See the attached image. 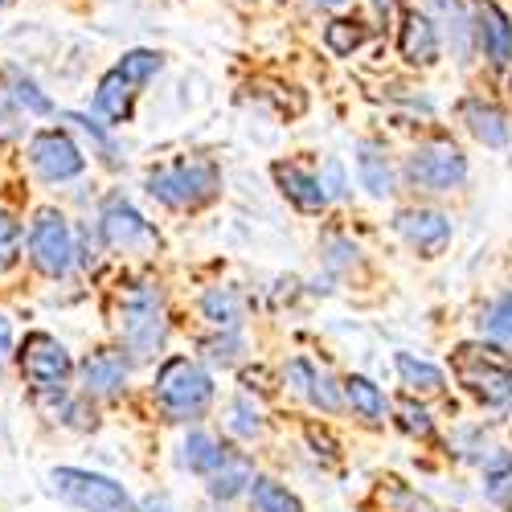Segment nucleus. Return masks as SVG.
<instances>
[{
    "mask_svg": "<svg viewBox=\"0 0 512 512\" xmlns=\"http://www.w3.org/2000/svg\"><path fill=\"white\" fill-rule=\"evenodd\" d=\"M9 5H13V0H0V9H9Z\"/></svg>",
    "mask_w": 512,
    "mask_h": 512,
    "instance_id": "obj_40",
    "label": "nucleus"
},
{
    "mask_svg": "<svg viewBox=\"0 0 512 512\" xmlns=\"http://www.w3.org/2000/svg\"><path fill=\"white\" fill-rule=\"evenodd\" d=\"M476 37L492 66L512 62V21L500 13L496 0H476Z\"/></svg>",
    "mask_w": 512,
    "mask_h": 512,
    "instance_id": "obj_13",
    "label": "nucleus"
},
{
    "mask_svg": "<svg viewBox=\"0 0 512 512\" xmlns=\"http://www.w3.org/2000/svg\"><path fill=\"white\" fill-rule=\"evenodd\" d=\"M21 259V222L0 205V271H13Z\"/></svg>",
    "mask_w": 512,
    "mask_h": 512,
    "instance_id": "obj_29",
    "label": "nucleus"
},
{
    "mask_svg": "<svg viewBox=\"0 0 512 512\" xmlns=\"http://www.w3.org/2000/svg\"><path fill=\"white\" fill-rule=\"evenodd\" d=\"M185 455V467H189V472H201V476H209L213 472V467H218L222 459H226V451H222V443L218 439H213V435H205V431H193L189 439H185V447H181Z\"/></svg>",
    "mask_w": 512,
    "mask_h": 512,
    "instance_id": "obj_23",
    "label": "nucleus"
},
{
    "mask_svg": "<svg viewBox=\"0 0 512 512\" xmlns=\"http://www.w3.org/2000/svg\"><path fill=\"white\" fill-rule=\"evenodd\" d=\"M29 259L41 275L62 279L74 263V234L58 209H41L29 226Z\"/></svg>",
    "mask_w": 512,
    "mask_h": 512,
    "instance_id": "obj_9",
    "label": "nucleus"
},
{
    "mask_svg": "<svg viewBox=\"0 0 512 512\" xmlns=\"http://www.w3.org/2000/svg\"><path fill=\"white\" fill-rule=\"evenodd\" d=\"M328 197H345V173H340V164H328Z\"/></svg>",
    "mask_w": 512,
    "mask_h": 512,
    "instance_id": "obj_36",
    "label": "nucleus"
},
{
    "mask_svg": "<svg viewBox=\"0 0 512 512\" xmlns=\"http://www.w3.org/2000/svg\"><path fill=\"white\" fill-rule=\"evenodd\" d=\"M328 250H332V267L353 263V259H357V250H353L349 242H340V238H328Z\"/></svg>",
    "mask_w": 512,
    "mask_h": 512,
    "instance_id": "obj_35",
    "label": "nucleus"
},
{
    "mask_svg": "<svg viewBox=\"0 0 512 512\" xmlns=\"http://www.w3.org/2000/svg\"><path fill=\"white\" fill-rule=\"evenodd\" d=\"M394 365H398L402 381H406L414 394H439V390H443V369H439V365L422 361V357H414V353H398Z\"/></svg>",
    "mask_w": 512,
    "mask_h": 512,
    "instance_id": "obj_21",
    "label": "nucleus"
},
{
    "mask_svg": "<svg viewBox=\"0 0 512 512\" xmlns=\"http://www.w3.org/2000/svg\"><path fill=\"white\" fill-rule=\"evenodd\" d=\"M283 381L291 386V394L312 398V390H316V369H312L308 361H291V365H287V373H283Z\"/></svg>",
    "mask_w": 512,
    "mask_h": 512,
    "instance_id": "obj_31",
    "label": "nucleus"
},
{
    "mask_svg": "<svg viewBox=\"0 0 512 512\" xmlns=\"http://www.w3.org/2000/svg\"><path fill=\"white\" fill-rule=\"evenodd\" d=\"M394 226L422 254H439L451 242V218L439 213V209H402Z\"/></svg>",
    "mask_w": 512,
    "mask_h": 512,
    "instance_id": "obj_12",
    "label": "nucleus"
},
{
    "mask_svg": "<svg viewBox=\"0 0 512 512\" xmlns=\"http://www.w3.org/2000/svg\"><path fill=\"white\" fill-rule=\"evenodd\" d=\"M345 402L361 414V418H369V422H381L386 418V394H381L369 377H345Z\"/></svg>",
    "mask_w": 512,
    "mask_h": 512,
    "instance_id": "obj_22",
    "label": "nucleus"
},
{
    "mask_svg": "<svg viewBox=\"0 0 512 512\" xmlns=\"http://www.w3.org/2000/svg\"><path fill=\"white\" fill-rule=\"evenodd\" d=\"M406 181L426 193H451L467 181V156L451 140H426L406 160Z\"/></svg>",
    "mask_w": 512,
    "mask_h": 512,
    "instance_id": "obj_7",
    "label": "nucleus"
},
{
    "mask_svg": "<svg viewBox=\"0 0 512 512\" xmlns=\"http://www.w3.org/2000/svg\"><path fill=\"white\" fill-rule=\"evenodd\" d=\"M230 426H234L238 435H246V439H250V435H259V426H263V422H259V414H250L246 406H234V418H230Z\"/></svg>",
    "mask_w": 512,
    "mask_h": 512,
    "instance_id": "obj_33",
    "label": "nucleus"
},
{
    "mask_svg": "<svg viewBox=\"0 0 512 512\" xmlns=\"http://www.w3.org/2000/svg\"><path fill=\"white\" fill-rule=\"evenodd\" d=\"M484 492L492 504L500 508H512V459L500 455L492 467H488V476H484Z\"/></svg>",
    "mask_w": 512,
    "mask_h": 512,
    "instance_id": "obj_28",
    "label": "nucleus"
},
{
    "mask_svg": "<svg viewBox=\"0 0 512 512\" xmlns=\"http://www.w3.org/2000/svg\"><path fill=\"white\" fill-rule=\"evenodd\" d=\"M394 414H398V426L406 435H418V439H435V422H431V414H426L422 406H414V402H398L394 406Z\"/></svg>",
    "mask_w": 512,
    "mask_h": 512,
    "instance_id": "obj_30",
    "label": "nucleus"
},
{
    "mask_svg": "<svg viewBox=\"0 0 512 512\" xmlns=\"http://www.w3.org/2000/svg\"><path fill=\"white\" fill-rule=\"evenodd\" d=\"M365 37H369V29L361 25V21H332L328 29H324V41H328V50L332 54H340V58H349L353 50H361L365 46Z\"/></svg>",
    "mask_w": 512,
    "mask_h": 512,
    "instance_id": "obj_25",
    "label": "nucleus"
},
{
    "mask_svg": "<svg viewBox=\"0 0 512 512\" xmlns=\"http://www.w3.org/2000/svg\"><path fill=\"white\" fill-rule=\"evenodd\" d=\"M9 357H13V324L9 316H0V369L9 365Z\"/></svg>",
    "mask_w": 512,
    "mask_h": 512,
    "instance_id": "obj_34",
    "label": "nucleus"
},
{
    "mask_svg": "<svg viewBox=\"0 0 512 512\" xmlns=\"http://www.w3.org/2000/svg\"><path fill=\"white\" fill-rule=\"evenodd\" d=\"M99 234L111 250H123V254H132V250H152L156 246V230L152 222H144L140 213L132 209V201H123V197H111L99 213Z\"/></svg>",
    "mask_w": 512,
    "mask_h": 512,
    "instance_id": "obj_10",
    "label": "nucleus"
},
{
    "mask_svg": "<svg viewBox=\"0 0 512 512\" xmlns=\"http://www.w3.org/2000/svg\"><path fill=\"white\" fill-rule=\"evenodd\" d=\"M115 324L123 332V345L140 361H148L164 345V300L152 283H132L115 295Z\"/></svg>",
    "mask_w": 512,
    "mask_h": 512,
    "instance_id": "obj_1",
    "label": "nucleus"
},
{
    "mask_svg": "<svg viewBox=\"0 0 512 512\" xmlns=\"http://www.w3.org/2000/svg\"><path fill=\"white\" fill-rule=\"evenodd\" d=\"M316 5H345V0H316Z\"/></svg>",
    "mask_w": 512,
    "mask_h": 512,
    "instance_id": "obj_39",
    "label": "nucleus"
},
{
    "mask_svg": "<svg viewBox=\"0 0 512 512\" xmlns=\"http://www.w3.org/2000/svg\"><path fill=\"white\" fill-rule=\"evenodd\" d=\"M78 373H82V390H87L91 398H111V394L123 390V381H127V361L115 349H99V353H91L87 361H82Z\"/></svg>",
    "mask_w": 512,
    "mask_h": 512,
    "instance_id": "obj_14",
    "label": "nucleus"
},
{
    "mask_svg": "<svg viewBox=\"0 0 512 512\" xmlns=\"http://www.w3.org/2000/svg\"><path fill=\"white\" fill-rule=\"evenodd\" d=\"M238 349H242V336H238L234 328H226V336H222V340H205L209 361H218V365H230V361L238 357Z\"/></svg>",
    "mask_w": 512,
    "mask_h": 512,
    "instance_id": "obj_32",
    "label": "nucleus"
},
{
    "mask_svg": "<svg viewBox=\"0 0 512 512\" xmlns=\"http://www.w3.org/2000/svg\"><path fill=\"white\" fill-rule=\"evenodd\" d=\"M398 50L414 66H431L439 58V33H435L431 17H426V13H406L402 33H398Z\"/></svg>",
    "mask_w": 512,
    "mask_h": 512,
    "instance_id": "obj_16",
    "label": "nucleus"
},
{
    "mask_svg": "<svg viewBox=\"0 0 512 512\" xmlns=\"http://www.w3.org/2000/svg\"><path fill=\"white\" fill-rule=\"evenodd\" d=\"M250 504L254 512H304V504L295 500V492H287L275 480H250Z\"/></svg>",
    "mask_w": 512,
    "mask_h": 512,
    "instance_id": "obj_24",
    "label": "nucleus"
},
{
    "mask_svg": "<svg viewBox=\"0 0 512 512\" xmlns=\"http://www.w3.org/2000/svg\"><path fill=\"white\" fill-rule=\"evenodd\" d=\"M484 336L492 340L496 349L512 353V291L504 295V300L492 304V312H488V320H484Z\"/></svg>",
    "mask_w": 512,
    "mask_h": 512,
    "instance_id": "obj_26",
    "label": "nucleus"
},
{
    "mask_svg": "<svg viewBox=\"0 0 512 512\" xmlns=\"http://www.w3.org/2000/svg\"><path fill=\"white\" fill-rule=\"evenodd\" d=\"M156 402L168 422H189L201 418L213 402V381L209 373L189 357H168L156 373Z\"/></svg>",
    "mask_w": 512,
    "mask_h": 512,
    "instance_id": "obj_2",
    "label": "nucleus"
},
{
    "mask_svg": "<svg viewBox=\"0 0 512 512\" xmlns=\"http://www.w3.org/2000/svg\"><path fill=\"white\" fill-rule=\"evenodd\" d=\"M275 181H279L283 197H287L295 209H304V213H320V209L328 205L324 185H320L312 173H304V168H295V164H275Z\"/></svg>",
    "mask_w": 512,
    "mask_h": 512,
    "instance_id": "obj_17",
    "label": "nucleus"
},
{
    "mask_svg": "<svg viewBox=\"0 0 512 512\" xmlns=\"http://www.w3.org/2000/svg\"><path fill=\"white\" fill-rule=\"evenodd\" d=\"M250 480H254L250 459H242V455H226V459L209 472V496H213V500H234Z\"/></svg>",
    "mask_w": 512,
    "mask_h": 512,
    "instance_id": "obj_19",
    "label": "nucleus"
},
{
    "mask_svg": "<svg viewBox=\"0 0 512 512\" xmlns=\"http://www.w3.org/2000/svg\"><path fill=\"white\" fill-rule=\"evenodd\" d=\"M17 361H21V373H25L29 390H33L37 398L66 394L70 373H74V361H70V353L58 345L50 332H29L25 345H21V353H17Z\"/></svg>",
    "mask_w": 512,
    "mask_h": 512,
    "instance_id": "obj_6",
    "label": "nucleus"
},
{
    "mask_svg": "<svg viewBox=\"0 0 512 512\" xmlns=\"http://www.w3.org/2000/svg\"><path fill=\"white\" fill-rule=\"evenodd\" d=\"M5 78H9V87H13V99H17L25 111H33V115H50V111H54V103L37 91V82H33V78H25L17 66H9V70H5Z\"/></svg>",
    "mask_w": 512,
    "mask_h": 512,
    "instance_id": "obj_27",
    "label": "nucleus"
},
{
    "mask_svg": "<svg viewBox=\"0 0 512 512\" xmlns=\"http://www.w3.org/2000/svg\"><path fill=\"white\" fill-rule=\"evenodd\" d=\"M123 512H177L173 504H164V500H144L140 508H123Z\"/></svg>",
    "mask_w": 512,
    "mask_h": 512,
    "instance_id": "obj_38",
    "label": "nucleus"
},
{
    "mask_svg": "<svg viewBox=\"0 0 512 512\" xmlns=\"http://www.w3.org/2000/svg\"><path fill=\"white\" fill-rule=\"evenodd\" d=\"M459 119L467 123L484 148H504L508 144V115L496 107V103H484V99H463L459 103Z\"/></svg>",
    "mask_w": 512,
    "mask_h": 512,
    "instance_id": "obj_15",
    "label": "nucleus"
},
{
    "mask_svg": "<svg viewBox=\"0 0 512 512\" xmlns=\"http://www.w3.org/2000/svg\"><path fill=\"white\" fill-rule=\"evenodd\" d=\"M50 488L82 512H123L127 508V492L115 480L99 472H82V467H54Z\"/></svg>",
    "mask_w": 512,
    "mask_h": 512,
    "instance_id": "obj_8",
    "label": "nucleus"
},
{
    "mask_svg": "<svg viewBox=\"0 0 512 512\" xmlns=\"http://www.w3.org/2000/svg\"><path fill=\"white\" fill-rule=\"evenodd\" d=\"M451 369L459 386L484 406L512 402V365L496 345H459L451 353Z\"/></svg>",
    "mask_w": 512,
    "mask_h": 512,
    "instance_id": "obj_3",
    "label": "nucleus"
},
{
    "mask_svg": "<svg viewBox=\"0 0 512 512\" xmlns=\"http://www.w3.org/2000/svg\"><path fill=\"white\" fill-rule=\"evenodd\" d=\"M160 70V54L152 50H132L123 54V62L115 70L103 74L99 91H95V111L107 119V123H127L132 119V103L140 95V87Z\"/></svg>",
    "mask_w": 512,
    "mask_h": 512,
    "instance_id": "obj_5",
    "label": "nucleus"
},
{
    "mask_svg": "<svg viewBox=\"0 0 512 512\" xmlns=\"http://www.w3.org/2000/svg\"><path fill=\"white\" fill-rule=\"evenodd\" d=\"M29 160L37 168L41 181H74L82 168H87V156L78 152V144L66 132H37L29 144Z\"/></svg>",
    "mask_w": 512,
    "mask_h": 512,
    "instance_id": "obj_11",
    "label": "nucleus"
},
{
    "mask_svg": "<svg viewBox=\"0 0 512 512\" xmlns=\"http://www.w3.org/2000/svg\"><path fill=\"white\" fill-rule=\"evenodd\" d=\"M13 123H17V115L9 111V103H5V99H0V136H9V132H13Z\"/></svg>",
    "mask_w": 512,
    "mask_h": 512,
    "instance_id": "obj_37",
    "label": "nucleus"
},
{
    "mask_svg": "<svg viewBox=\"0 0 512 512\" xmlns=\"http://www.w3.org/2000/svg\"><path fill=\"white\" fill-rule=\"evenodd\" d=\"M218 189H222V173L213 160H177L148 173V193L173 209H197L218 197Z\"/></svg>",
    "mask_w": 512,
    "mask_h": 512,
    "instance_id": "obj_4",
    "label": "nucleus"
},
{
    "mask_svg": "<svg viewBox=\"0 0 512 512\" xmlns=\"http://www.w3.org/2000/svg\"><path fill=\"white\" fill-rule=\"evenodd\" d=\"M357 177H361V185H365L373 197H390V193H394V168H390V160H386V148L365 140V144L357 148Z\"/></svg>",
    "mask_w": 512,
    "mask_h": 512,
    "instance_id": "obj_18",
    "label": "nucleus"
},
{
    "mask_svg": "<svg viewBox=\"0 0 512 512\" xmlns=\"http://www.w3.org/2000/svg\"><path fill=\"white\" fill-rule=\"evenodd\" d=\"M201 316L213 324V328H238L242 324V295L234 287H209L201 295Z\"/></svg>",
    "mask_w": 512,
    "mask_h": 512,
    "instance_id": "obj_20",
    "label": "nucleus"
}]
</instances>
